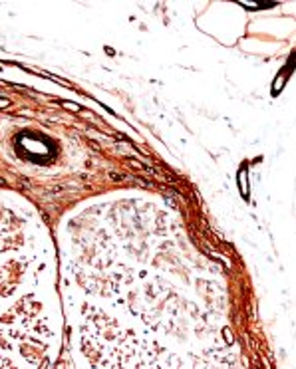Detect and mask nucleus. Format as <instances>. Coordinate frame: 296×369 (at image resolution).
Listing matches in <instances>:
<instances>
[{
  "mask_svg": "<svg viewBox=\"0 0 296 369\" xmlns=\"http://www.w3.org/2000/svg\"><path fill=\"white\" fill-rule=\"evenodd\" d=\"M238 187H241V195H242V197H249V187H246V171H245V169L238 173Z\"/></svg>",
  "mask_w": 296,
  "mask_h": 369,
  "instance_id": "nucleus-1",
  "label": "nucleus"
}]
</instances>
